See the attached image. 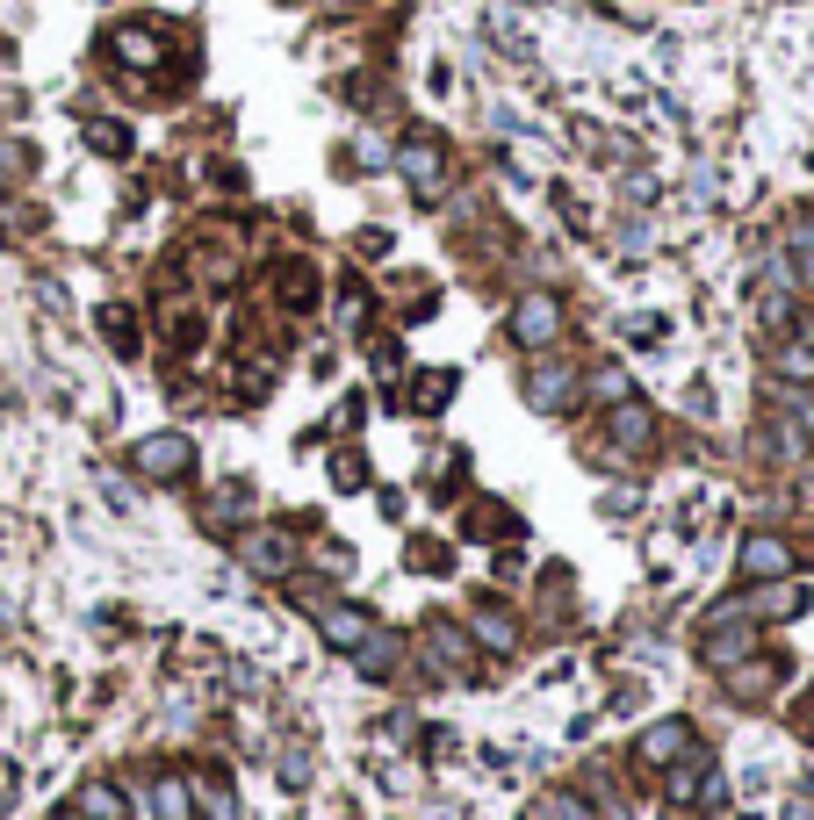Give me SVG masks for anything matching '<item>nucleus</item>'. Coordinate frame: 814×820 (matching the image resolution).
Masks as SVG:
<instances>
[{
  "instance_id": "5701e85b",
  "label": "nucleus",
  "mask_w": 814,
  "mask_h": 820,
  "mask_svg": "<svg viewBox=\"0 0 814 820\" xmlns=\"http://www.w3.org/2000/svg\"><path fill=\"white\" fill-rule=\"evenodd\" d=\"M58 820H72V813H58Z\"/></svg>"
},
{
  "instance_id": "423d86ee",
  "label": "nucleus",
  "mask_w": 814,
  "mask_h": 820,
  "mask_svg": "<svg viewBox=\"0 0 814 820\" xmlns=\"http://www.w3.org/2000/svg\"><path fill=\"white\" fill-rule=\"evenodd\" d=\"M570 389H577V360H540L534 375H526V403L534 410H562Z\"/></svg>"
},
{
  "instance_id": "2eb2a0df",
  "label": "nucleus",
  "mask_w": 814,
  "mask_h": 820,
  "mask_svg": "<svg viewBox=\"0 0 814 820\" xmlns=\"http://www.w3.org/2000/svg\"><path fill=\"white\" fill-rule=\"evenodd\" d=\"M152 813H159V820H188V785L159 777V785H152Z\"/></svg>"
},
{
  "instance_id": "412c9836",
  "label": "nucleus",
  "mask_w": 814,
  "mask_h": 820,
  "mask_svg": "<svg viewBox=\"0 0 814 820\" xmlns=\"http://www.w3.org/2000/svg\"><path fill=\"white\" fill-rule=\"evenodd\" d=\"M447 389H454V375H426V382H418V410H440V403H447Z\"/></svg>"
},
{
  "instance_id": "dca6fc26",
  "label": "nucleus",
  "mask_w": 814,
  "mask_h": 820,
  "mask_svg": "<svg viewBox=\"0 0 814 820\" xmlns=\"http://www.w3.org/2000/svg\"><path fill=\"white\" fill-rule=\"evenodd\" d=\"M102 331H108V345H116L123 360L138 353V325H130V317H123V309H102Z\"/></svg>"
},
{
  "instance_id": "f8f14e48",
  "label": "nucleus",
  "mask_w": 814,
  "mask_h": 820,
  "mask_svg": "<svg viewBox=\"0 0 814 820\" xmlns=\"http://www.w3.org/2000/svg\"><path fill=\"white\" fill-rule=\"evenodd\" d=\"M613 440H620V446H649V410L620 403V410H613Z\"/></svg>"
},
{
  "instance_id": "9b49d317",
  "label": "nucleus",
  "mask_w": 814,
  "mask_h": 820,
  "mask_svg": "<svg viewBox=\"0 0 814 820\" xmlns=\"http://www.w3.org/2000/svg\"><path fill=\"white\" fill-rule=\"evenodd\" d=\"M534 820H598V813H591L577 792H540V799H534Z\"/></svg>"
},
{
  "instance_id": "7ed1b4c3",
  "label": "nucleus",
  "mask_w": 814,
  "mask_h": 820,
  "mask_svg": "<svg viewBox=\"0 0 814 820\" xmlns=\"http://www.w3.org/2000/svg\"><path fill=\"white\" fill-rule=\"evenodd\" d=\"M397 166H404V180H411V188L426 195V202H433V195L447 188V152H440L433 137H411V144L397 152Z\"/></svg>"
},
{
  "instance_id": "20e7f679",
  "label": "nucleus",
  "mask_w": 814,
  "mask_h": 820,
  "mask_svg": "<svg viewBox=\"0 0 814 820\" xmlns=\"http://www.w3.org/2000/svg\"><path fill=\"white\" fill-rule=\"evenodd\" d=\"M555 331H562V303H555V295H520V309H512V339L520 345H548Z\"/></svg>"
},
{
  "instance_id": "9d476101",
  "label": "nucleus",
  "mask_w": 814,
  "mask_h": 820,
  "mask_svg": "<svg viewBox=\"0 0 814 820\" xmlns=\"http://www.w3.org/2000/svg\"><path fill=\"white\" fill-rule=\"evenodd\" d=\"M116 58H130V66L152 72L159 58H166V51H159V30H116Z\"/></svg>"
},
{
  "instance_id": "39448f33",
  "label": "nucleus",
  "mask_w": 814,
  "mask_h": 820,
  "mask_svg": "<svg viewBox=\"0 0 814 820\" xmlns=\"http://www.w3.org/2000/svg\"><path fill=\"white\" fill-rule=\"evenodd\" d=\"M693 749V719H656V727H649V735L635 741V755L649 770H663V763H677V755Z\"/></svg>"
},
{
  "instance_id": "f3484780",
  "label": "nucleus",
  "mask_w": 814,
  "mask_h": 820,
  "mask_svg": "<svg viewBox=\"0 0 814 820\" xmlns=\"http://www.w3.org/2000/svg\"><path fill=\"white\" fill-rule=\"evenodd\" d=\"M88 144H94V152H108V159H123V152H130V130H123V122H88Z\"/></svg>"
},
{
  "instance_id": "4468645a",
  "label": "nucleus",
  "mask_w": 814,
  "mask_h": 820,
  "mask_svg": "<svg viewBox=\"0 0 814 820\" xmlns=\"http://www.w3.org/2000/svg\"><path fill=\"white\" fill-rule=\"evenodd\" d=\"M80 813L88 820H123V792L116 785H88L80 792Z\"/></svg>"
},
{
  "instance_id": "ddd939ff",
  "label": "nucleus",
  "mask_w": 814,
  "mask_h": 820,
  "mask_svg": "<svg viewBox=\"0 0 814 820\" xmlns=\"http://www.w3.org/2000/svg\"><path fill=\"white\" fill-rule=\"evenodd\" d=\"M389 663H397V641H389V633H368L361 641V677H389Z\"/></svg>"
},
{
  "instance_id": "f03ea898",
  "label": "nucleus",
  "mask_w": 814,
  "mask_h": 820,
  "mask_svg": "<svg viewBox=\"0 0 814 820\" xmlns=\"http://www.w3.org/2000/svg\"><path fill=\"white\" fill-rule=\"evenodd\" d=\"M239 562L253 569V576H289V569H295V540H289V532H275V526H253L239 540Z\"/></svg>"
},
{
  "instance_id": "0eeeda50",
  "label": "nucleus",
  "mask_w": 814,
  "mask_h": 820,
  "mask_svg": "<svg viewBox=\"0 0 814 820\" xmlns=\"http://www.w3.org/2000/svg\"><path fill=\"white\" fill-rule=\"evenodd\" d=\"M786 569H793V547H786L779 540V532H749V540H743V576L749 583H771V576H786Z\"/></svg>"
},
{
  "instance_id": "1a4fd4ad",
  "label": "nucleus",
  "mask_w": 814,
  "mask_h": 820,
  "mask_svg": "<svg viewBox=\"0 0 814 820\" xmlns=\"http://www.w3.org/2000/svg\"><path fill=\"white\" fill-rule=\"evenodd\" d=\"M468 633H484V641H490V648H520V626H512V619H504L498 612V605H468Z\"/></svg>"
},
{
  "instance_id": "f257e3e1",
  "label": "nucleus",
  "mask_w": 814,
  "mask_h": 820,
  "mask_svg": "<svg viewBox=\"0 0 814 820\" xmlns=\"http://www.w3.org/2000/svg\"><path fill=\"white\" fill-rule=\"evenodd\" d=\"M188 461H195L188 432H152V440L130 446V468H138L144 482H181V476H188Z\"/></svg>"
},
{
  "instance_id": "6e6552de",
  "label": "nucleus",
  "mask_w": 814,
  "mask_h": 820,
  "mask_svg": "<svg viewBox=\"0 0 814 820\" xmlns=\"http://www.w3.org/2000/svg\"><path fill=\"white\" fill-rule=\"evenodd\" d=\"M317 633H325V641H332V648H361V641H368V612H361V605H317Z\"/></svg>"
},
{
  "instance_id": "6ab92c4d",
  "label": "nucleus",
  "mask_w": 814,
  "mask_h": 820,
  "mask_svg": "<svg viewBox=\"0 0 814 820\" xmlns=\"http://www.w3.org/2000/svg\"><path fill=\"white\" fill-rule=\"evenodd\" d=\"M433 655H440V663H447V669H468V648H462V633H454L447 619H440V626H433Z\"/></svg>"
},
{
  "instance_id": "4be33fe9",
  "label": "nucleus",
  "mask_w": 814,
  "mask_h": 820,
  "mask_svg": "<svg viewBox=\"0 0 814 820\" xmlns=\"http://www.w3.org/2000/svg\"><path fill=\"white\" fill-rule=\"evenodd\" d=\"M332 482H339V490H361V482H368V461H361V454H339V476H332Z\"/></svg>"
},
{
  "instance_id": "aec40b11",
  "label": "nucleus",
  "mask_w": 814,
  "mask_h": 820,
  "mask_svg": "<svg viewBox=\"0 0 814 820\" xmlns=\"http://www.w3.org/2000/svg\"><path fill=\"white\" fill-rule=\"evenodd\" d=\"M22 173H30V144H8V137H0V180H22Z\"/></svg>"
},
{
  "instance_id": "a211bd4d",
  "label": "nucleus",
  "mask_w": 814,
  "mask_h": 820,
  "mask_svg": "<svg viewBox=\"0 0 814 820\" xmlns=\"http://www.w3.org/2000/svg\"><path fill=\"white\" fill-rule=\"evenodd\" d=\"M779 375L786 382H814V345H779Z\"/></svg>"
}]
</instances>
